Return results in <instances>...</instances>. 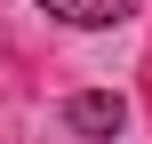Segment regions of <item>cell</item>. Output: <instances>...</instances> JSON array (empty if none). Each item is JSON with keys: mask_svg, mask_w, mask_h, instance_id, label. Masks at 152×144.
I'll return each instance as SVG.
<instances>
[{"mask_svg": "<svg viewBox=\"0 0 152 144\" xmlns=\"http://www.w3.org/2000/svg\"><path fill=\"white\" fill-rule=\"evenodd\" d=\"M56 24H72V32H104V24H128L136 16V0H40Z\"/></svg>", "mask_w": 152, "mask_h": 144, "instance_id": "obj_2", "label": "cell"}, {"mask_svg": "<svg viewBox=\"0 0 152 144\" xmlns=\"http://www.w3.org/2000/svg\"><path fill=\"white\" fill-rule=\"evenodd\" d=\"M64 128H72V136H88V144H112L120 128H128V104H120L112 88H80V96L64 104Z\"/></svg>", "mask_w": 152, "mask_h": 144, "instance_id": "obj_1", "label": "cell"}]
</instances>
